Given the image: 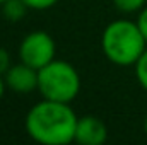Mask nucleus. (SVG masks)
Wrapping results in <instances>:
<instances>
[{
    "instance_id": "9",
    "label": "nucleus",
    "mask_w": 147,
    "mask_h": 145,
    "mask_svg": "<svg viewBox=\"0 0 147 145\" xmlns=\"http://www.w3.org/2000/svg\"><path fill=\"white\" fill-rule=\"evenodd\" d=\"M146 2L147 0H113V3L116 5V9L121 10V12H127V14H128V12H137V10H140Z\"/></svg>"
},
{
    "instance_id": "6",
    "label": "nucleus",
    "mask_w": 147,
    "mask_h": 145,
    "mask_svg": "<svg viewBox=\"0 0 147 145\" xmlns=\"http://www.w3.org/2000/svg\"><path fill=\"white\" fill-rule=\"evenodd\" d=\"M108 138L106 125L96 116H82L77 119L75 140L80 145H103Z\"/></svg>"
},
{
    "instance_id": "4",
    "label": "nucleus",
    "mask_w": 147,
    "mask_h": 145,
    "mask_svg": "<svg viewBox=\"0 0 147 145\" xmlns=\"http://www.w3.org/2000/svg\"><path fill=\"white\" fill-rule=\"evenodd\" d=\"M19 58L22 63L43 68L51 60H55V41L46 31H33L26 34L19 44Z\"/></svg>"
},
{
    "instance_id": "2",
    "label": "nucleus",
    "mask_w": 147,
    "mask_h": 145,
    "mask_svg": "<svg viewBox=\"0 0 147 145\" xmlns=\"http://www.w3.org/2000/svg\"><path fill=\"white\" fill-rule=\"evenodd\" d=\"M101 48L105 56L118 67L135 65L147 50V43L137 22L118 19L110 22L101 36Z\"/></svg>"
},
{
    "instance_id": "11",
    "label": "nucleus",
    "mask_w": 147,
    "mask_h": 145,
    "mask_svg": "<svg viewBox=\"0 0 147 145\" xmlns=\"http://www.w3.org/2000/svg\"><path fill=\"white\" fill-rule=\"evenodd\" d=\"M137 26H139V29H140V33H142V36L147 43V7L140 10V14L137 17Z\"/></svg>"
},
{
    "instance_id": "5",
    "label": "nucleus",
    "mask_w": 147,
    "mask_h": 145,
    "mask_svg": "<svg viewBox=\"0 0 147 145\" xmlns=\"http://www.w3.org/2000/svg\"><path fill=\"white\" fill-rule=\"evenodd\" d=\"M3 79L5 85L17 94H29L38 89V70L22 62L10 65L9 70L3 73Z\"/></svg>"
},
{
    "instance_id": "13",
    "label": "nucleus",
    "mask_w": 147,
    "mask_h": 145,
    "mask_svg": "<svg viewBox=\"0 0 147 145\" xmlns=\"http://www.w3.org/2000/svg\"><path fill=\"white\" fill-rule=\"evenodd\" d=\"M5 79H3V75H0V99L3 97V92H5Z\"/></svg>"
},
{
    "instance_id": "8",
    "label": "nucleus",
    "mask_w": 147,
    "mask_h": 145,
    "mask_svg": "<svg viewBox=\"0 0 147 145\" xmlns=\"http://www.w3.org/2000/svg\"><path fill=\"white\" fill-rule=\"evenodd\" d=\"M135 67V77L139 80V84L142 85V89L147 91V50L142 53V56L137 60Z\"/></svg>"
},
{
    "instance_id": "10",
    "label": "nucleus",
    "mask_w": 147,
    "mask_h": 145,
    "mask_svg": "<svg viewBox=\"0 0 147 145\" xmlns=\"http://www.w3.org/2000/svg\"><path fill=\"white\" fill-rule=\"evenodd\" d=\"M28 9H33V10H46L50 7H53L58 0H22Z\"/></svg>"
},
{
    "instance_id": "14",
    "label": "nucleus",
    "mask_w": 147,
    "mask_h": 145,
    "mask_svg": "<svg viewBox=\"0 0 147 145\" xmlns=\"http://www.w3.org/2000/svg\"><path fill=\"white\" fill-rule=\"evenodd\" d=\"M144 130H146V135H147V116H146V119H144Z\"/></svg>"
},
{
    "instance_id": "1",
    "label": "nucleus",
    "mask_w": 147,
    "mask_h": 145,
    "mask_svg": "<svg viewBox=\"0 0 147 145\" xmlns=\"http://www.w3.org/2000/svg\"><path fill=\"white\" fill-rule=\"evenodd\" d=\"M77 114L70 103L43 99L28 111L24 119L26 133L43 145H69L75 140Z\"/></svg>"
},
{
    "instance_id": "3",
    "label": "nucleus",
    "mask_w": 147,
    "mask_h": 145,
    "mask_svg": "<svg viewBox=\"0 0 147 145\" xmlns=\"http://www.w3.org/2000/svg\"><path fill=\"white\" fill-rule=\"evenodd\" d=\"M38 91L43 99L72 103L80 92V77L65 60H51L38 70Z\"/></svg>"
},
{
    "instance_id": "7",
    "label": "nucleus",
    "mask_w": 147,
    "mask_h": 145,
    "mask_svg": "<svg viewBox=\"0 0 147 145\" xmlns=\"http://www.w3.org/2000/svg\"><path fill=\"white\" fill-rule=\"evenodd\" d=\"M28 10V5L22 0H7L3 3V15L9 21H17L21 19Z\"/></svg>"
},
{
    "instance_id": "15",
    "label": "nucleus",
    "mask_w": 147,
    "mask_h": 145,
    "mask_svg": "<svg viewBox=\"0 0 147 145\" xmlns=\"http://www.w3.org/2000/svg\"><path fill=\"white\" fill-rule=\"evenodd\" d=\"M5 2H7V0H0V5H3V3H5Z\"/></svg>"
},
{
    "instance_id": "12",
    "label": "nucleus",
    "mask_w": 147,
    "mask_h": 145,
    "mask_svg": "<svg viewBox=\"0 0 147 145\" xmlns=\"http://www.w3.org/2000/svg\"><path fill=\"white\" fill-rule=\"evenodd\" d=\"M9 67H10V58H9V53L3 50V48H0V75H3V73L9 70Z\"/></svg>"
}]
</instances>
